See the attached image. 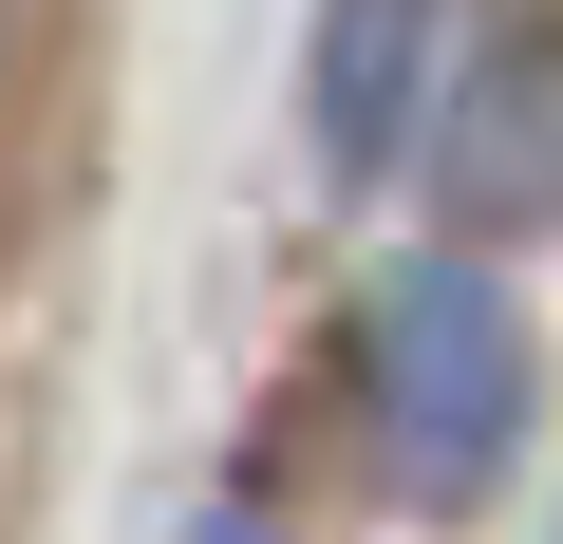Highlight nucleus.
Masks as SVG:
<instances>
[{
    "instance_id": "f257e3e1",
    "label": "nucleus",
    "mask_w": 563,
    "mask_h": 544,
    "mask_svg": "<svg viewBox=\"0 0 563 544\" xmlns=\"http://www.w3.org/2000/svg\"><path fill=\"white\" fill-rule=\"evenodd\" d=\"M357 451H376V488L413 507V525H470L507 469H526V395H544V357H526V301L488 282V263H376L357 282Z\"/></svg>"
},
{
    "instance_id": "20e7f679",
    "label": "nucleus",
    "mask_w": 563,
    "mask_h": 544,
    "mask_svg": "<svg viewBox=\"0 0 563 544\" xmlns=\"http://www.w3.org/2000/svg\"><path fill=\"white\" fill-rule=\"evenodd\" d=\"M38 132H57V0H0V225L38 188Z\"/></svg>"
},
{
    "instance_id": "39448f33",
    "label": "nucleus",
    "mask_w": 563,
    "mask_h": 544,
    "mask_svg": "<svg viewBox=\"0 0 563 544\" xmlns=\"http://www.w3.org/2000/svg\"><path fill=\"white\" fill-rule=\"evenodd\" d=\"M169 544H282V507H263V488H207V507H188Z\"/></svg>"
},
{
    "instance_id": "423d86ee",
    "label": "nucleus",
    "mask_w": 563,
    "mask_h": 544,
    "mask_svg": "<svg viewBox=\"0 0 563 544\" xmlns=\"http://www.w3.org/2000/svg\"><path fill=\"white\" fill-rule=\"evenodd\" d=\"M544 544H563V525H544Z\"/></svg>"
},
{
    "instance_id": "f03ea898",
    "label": "nucleus",
    "mask_w": 563,
    "mask_h": 544,
    "mask_svg": "<svg viewBox=\"0 0 563 544\" xmlns=\"http://www.w3.org/2000/svg\"><path fill=\"white\" fill-rule=\"evenodd\" d=\"M451 113V0H320V38H301V132L339 188L413 169Z\"/></svg>"
},
{
    "instance_id": "7ed1b4c3",
    "label": "nucleus",
    "mask_w": 563,
    "mask_h": 544,
    "mask_svg": "<svg viewBox=\"0 0 563 544\" xmlns=\"http://www.w3.org/2000/svg\"><path fill=\"white\" fill-rule=\"evenodd\" d=\"M432 151H451V207L470 225H563V0H507L488 20V57L451 76V113H432Z\"/></svg>"
}]
</instances>
